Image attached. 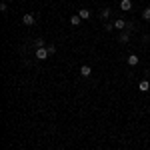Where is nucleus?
I'll return each mask as SVG.
<instances>
[{
    "mask_svg": "<svg viewBox=\"0 0 150 150\" xmlns=\"http://www.w3.org/2000/svg\"><path fill=\"white\" fill-rule=\"evenodd\" d=\"M22 22L26 24V26H32V24H34V14H32V12H26L22 16Z\"/></svg>",
    "mask_w": 150,
    "mask_h": 150,
    "instance_id": "1",
    "label": "nucleus"
},
{
    "mask_svg": "<svg viewBox=\"0 0 150 150\" xmlns=\"http://www.w3.org/2000/svg\"><path fill=\"white\" fill-rule=\"evenodd\" d=\"M48 54H50L48 48H38V50H36V58H38V60H46Z\"/></svg>",
    "mask_w": 150,
    "mask_h": 150,
    "instance_id": "2",
    "label": "nucleus"
},
{
    "mask_svg": "<svg viewBox=\"0 0 150 150\" xmlns=\"http://www.w3.org/2000/svg\"><path fill=\"white\" fill-rule=\"evenodd\" d=\"M130 8H132V2L130 0H120V10L122 12H128Z\"/></svg>",
    "mask_w": 150,
    "mask_h": 150,
    "instance_id": "3",
    "label": "nucleus"
},
{
    "mask_svg": "<svg viewBox=\"0 0 150 150\" xmlns=\"http://www.w3.org/2000/svg\"><path fill=\"white\" fill-rule=\"evenodd\" d=\"M90 74H92V68H90V66H86V64H84V66H82V68H80V76H84V78H88V76H90Z\"/></svg>",
    "mask_w": 150,
    "mask_h": 150,
    "instance_id": "4",
    "label": "nucleus"
},
{
    "mask_svg": "<svg viewBox=\"0 0 150 150\" xmlns=\"http://www.w3.org/2000/svg\"><path fill=\"white\" fill-rule=\"evenodd\" d=\"M78 16H80L82 20H88L90 18V10L88 8H82V10H78Z\"/></svg>",
    "mask_w": 150,
    "mask_h": 150,
    "instance_id": "5",
    "label": "nucleus"
},
{
    "mask_svg": "<svg viewBox=\"0 0 150 150\" xmlns=\"http://www.w3.org/2000/svg\"><path fill=\"white\" fill-rule=\"evenodd\" d=\"M80 22H82V18L78 16V14H74V16H70V24H72V26H80Z\"/></svg>",
    "mask_w": 150,
    "mask_h": 150,
    "instance_id": "6",
    "label": "nucleus"
},
{
    "mask_svg": "<svg viewBox=\"0 0 150 150\" xmlns=\"http://www.w3.org/2000/svg\"><path fill=\"white\" fill-rule=\"evenodd\" d=\"M138 60H140V58L136 56V54H130V56H128V60H126V62H128V64H130V66H136V64H138Z\"/></svg>",
    "mask_w": 150,
    "mask_h": 150,
    "instance_id": "7",
    "label": "nucleus"
},
{
    "mask_svg": "<svg viewBox=\"0 0 150 150\" xmlns=\"http://www.w3.org/2000/svg\"><path fill=\"white\" fill-rule=\"evenodd\" d=\"M148 88H150V82L148 80H140V90H142V92H146Z\"/></svg>",
    "mask_w": 150,
    "mask_h": 150,
    "instance_id": "8",
    "label": "nucleus"
},
{
    "mask_svg": "<svg viewBox=\"0 0 150 150\" xmlns=\"http://www.w3.org/2000/svg\"><path fill=\"white\" fill-rule=\"evenodd\" d=\"M108 16H110V10H108V8H104V10H100V18H102V20H106Z\"/></svg>",
    "mask_w": 150,
    "mask_h": 150,
    "instance_id": "9",
    "label": "nucleus"
},
{
    "mask_svg": "<svg viewBox=\"0 0 150 150\" xmlns=\"http://www.w3.org/2000/svg\"><path fill=\"white\" fill-rule=\"evenodd\" d=\"M128 40H130V34H128V32H122V34H120V42H124V44H126Z\"/></svg>",
    "mask_w": 150,
    "mask_h": 150,
    "instance_id": "10",
    "label": "nucleus"
},
{
    "mask_svg": "<svg viewBox=\"0 0 150 150\" xmlns=\"http://www.w3.org/2000/svg\"><path fill=\"white\" fill-rule=\"evenodd\" d=\"M114 28H120V30H122V28H124V20H122V18H118V20L114 22Z\"/></svg>",
    "mask_w": 150,
    "mask_h": 150,
    "instance_id": "11",
    "label": "nucleus"
},
{
    "mask_svg": "<svg viewBox=\"0 0 150 150\" xmlns=\"http://www.w3.org/2000/svg\"><path fill=\"white\" fill-rule=\"evenodd\" d=\"M142 18H144V20H150V8H144V10H142Z\"/></svg>",
    "mask_w": 150,
    "mask_h": 150,
    "instance_id": "12",
    "label": "nucleus"
},
{
    "mask_svg": "<svg viewBox=\"0 0 150 150\" xmlns=\"http://www.w3.org/2000/svg\"><path fill=\"white\" fill-rule=\"evenodd\" d=\"M36 46H38V48H44V40H42V38H38V40H36Z\"/></svg>",
    "mask_w": 150,
    "mask_h": 150,
    "instance_id": "13",
    "label": "nucleus"
},
{
    "mask_svg": "<svg viewBox=\"0 0 150 150\" xmlns=\"http://www.w3.org/2000/svg\"><path fill=\"white\" fill-rule=\"evenodd\" d=\"M48 48V52H50V54H54V52H56V46H52V44H50V46H46Z\"/></svg>",
    "mask_w": 150,
    "mask_h": 150,
    "instance_id": "14",
    "label": "nucleus"
},
{
    "mask_svg": "<svg viewBox=\"0 0 150 150\" xmlns=\"http://www.w3.org/2000/svg\"><path fill=\"white\" fill-rule=\"evenodd\" d=\"M4 2H12V0H4Z\"/></svg>",
    "mask_w": 150,
    "mask_h": 150,
    "instance_id": "15",
    "label": "nucleus"
}]
</instances>
